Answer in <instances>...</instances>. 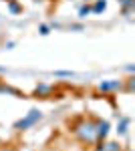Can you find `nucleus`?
<instances>
[{
  "label": "nucleus",
  "instance_id": "f257e3e1",
  "mask_svg": "<svg viewBox=\"0 0 135 151\" xmlns=\"http://www.w3.org/2000/svg\"><path fill=\"white\" fill-rule=\"evenodd\" d=\"M73 131H75V135H77L81 141H85V143H93V141L97 139V125H95L93 121H83L79 127H75Z\"/></svg>",
  "mask_w": 135,
  "mask_h": 151
},
{
  "label": "nucleus",
  "instance_id": "f03ea898",
  "mask_svg": "<svg viewBox=\"0 0 135 151\" xmlns=\"http://www.w3.org/2000/svg\"><path fill=\"white\" fill-rule=\"evenodd\" d=\"M40 119H43V113H40L38 109H32V111H28V115H26V117H22L20 121L14 123V129H18V131H26V129H30L32 125H36Z\"/></svg>",
  "mask_w": 135,
  "mask_h": 151
},
{
  "label": "nucleus",
  "instance_id": "7ed1b4c3",
  "mask_svg": "<svg viewBox=\"0 0 135 151\" xmlns=\"http://www.w3.org/2000/svg\"><path fill=\"white\" fill-rule=\"evenodd\" d=\"M121 89H123V83L115 81V79L99 83V91H101V93H115V91H121Z\"/></svg>",
  "mask_w": 135,
  "mask_h": 151
},
{
  "label": "nucleus",
  "instance_id": "20e7f679",
  "mask_svg": "<svg viewBox=\"0 0 135 151\" xmlns=\"http://www.w3.org/2000/svg\"><path fill=\"white\" fill-rule=\"evenodd\" d=\"M109 129H111L109 121H99L97 123V139H105L107 133H109Z\"/></svg>",
  "mask_w": 135,
  "mask_h": 151
},
{
  "label": "nucleus",
  "instance_id": "39448f33",
  "mask_svg": "<svg viewBox=\"0 0 135 151\" xmlns=\"http://www.w3.org/2000/svg\"><path fill=\"white\" fill-rule=\"evenodd\" d=\"M51 93H53V87H51V85H38V87L34 89V95H36V97H48Z\"/></svg>",
  "mask_w": 135,
  "mask_h": 151
},
{
  "label": "nucleus",
  "instance_id": "423d86ee",
  "mask_svg": "<svg viewBox=\"0 0 135 151\" xmlns=\"http://www.w3.org/2000/svg\"><path fill=\"white\" fill-rule=\"evenodd\" d=\"M119 4L123 6V14L125 16H129L135 8V0H119Z\"/></svg>",
  "mask_w": 135,
  "mask_h": 151
},
{
  "label": "nucleus",
  "instance_id": "0eeeda50",
  "mask_svg": "<svg viewBox=\"0 0 135 151\" xmlns=\"http://www.w3.org/2000/svg\"><path fill=\"white\" fill-rule=\"evenodd\" d=\"M105 8H107V2H105V0H95V4L91 6V12L101 14V12H105Z\"/></svg>",
  "mask_w": 135,
  "mask_h": 151
},
{
  "label": "nucleus",
  "instance_id": "6e6552de",
  "mask_svg": "<svg viewBox=\"0 0 135 151\" xmlns=\"http://www.w3.org/2000/svg\"><path fill=\"white\" fill-rule=\"evenodd\" d=\"M8 2V10L12 12V14H18V12H22V6L16 2V0H6Z\"/></svg>",
  "mask_w": 135,
  "mask_h": 151
},
{
  "label": "nucleus",
  "instance_id": "1a4fd4ad",
  "mask_svg": "<svg viewBox=\"0 0 135 151\" xmlns=\"http://www.w3.org/2000/svg\"><path fill=\"white\" fill-rule=\"evenodd\" d=\"M127 127H129V119H127V117H123V119H121V123L117 125L119 135H125V133H127Z\"/></svg>",
  "mask_w": 135,
  "mask_h": 151
},
{
  "label": "nucleus",
  "instance_id": "9d476101",
  "mask_svg": "<svg viewBox=\"0 0 135 151\" xmlns=\"http://www.w3.org/2000/svg\"><path fill=\"white\" fill-rule=\"evenodd\" d=\"M103 151H121V145L115 143V141H111V143H105V145H103Z\"/></svg>",
  "mask_w": 135,
  "mask_h": 151
},
{
  "label": "nucleus",
  "instance_id": "9b49d317",
  "mask_svg": "<svg viewBox=\"0 0 135 151\" xmlns=\"http://www.w3.org/2000/svg\"><path fill=\"white\" fill-rule=\"evenodd\" d=\"M87 14H91V6L89 4H85V6L79 8V18H87Z\"/></svg>",
  "mask_w": 135,
  "mask_h": 151
},
{
  "label": "nucleus",
  "instance_id": "f8f14e48",
  "mask_svg": "<svg viewBox=\"0 0 135 151\" xmlns=\"http://www.w3.org/2000/svg\"><path fill=\"white\" fill-rule=\"evenodd\" d=\"M0 93H10V95H20L16 89H10V87H6V85H0Z\"/></svg>",
  "mask_w": 135,
  "mask_h": 151
},
{
  "label": "nucleus",
  "instance_id": "ddd939ff",
  "mask_svg": "<svg viewBox=\"0 0 135 151\" xmlns=\"http://www.w3.org/2000/svg\"><path fill=\"white\" fill-rule=\"evenodd\" d=\"M48 30H51V26H48V24H40V28H38V32H40L43 36L48 35Z\"/></svg>",
  "mask_w": 135,
  "mask_h": 151
},
{
  "label": "nucleus",
  "instance_id": "4468645a",
  "mask_svg": "<svg viewBox=\"0 0 135 151\" xmlns=\"http://www.w3.org/2000/svg\"><path fill=\"white\" fill-rule=\"evenodd\" d=\"M56 77H73V73L71 70H58V73H55Z\"/></svg>",
  "mask_w": 135,
  "mask_h": 151
},
{
  "label": "nucleus",
  "instance_id": "2eb2a0df",
  "mask_svg": "<svg viewBox=\"0 0 135 151\" xmlns=\"http://www.w3.org/2000/svg\"><path fill=\"white\" fill-rule=\"evenodd\" d=\"M71 30H83V24H71Z\"/></svg>",
  "mask_w": 135,
  "mask_h": 151
},
{
  "label": "nucleus",
  "instance_id": "dca6fc26",
  "mask_svg": "<svg viewBox=\"0 0 135 151\" xmlns=\"http://www.w3.org/2000/svg\"><path fill=\"white\" fill-rule=\"evenodd\" d=\"M85 2H91V0H85Z\"/></svg>",
  "mask_w": 135,
  "mask_h": 151
},
{
  "label": "nucleus",
  "instance_id": "f3484780",
  "mask_svg": "<svg viewBox=\"0 0 135 151\" xmlns=\"http://www.w3.org/2000/svg\"><path fill=\"white\" fill-rule=\"evenodd\" d=\"M8 151H12V149H8Z\"/></svg>",
  "mask_w": 135,
  "mask_h": 151
}]
</instances>
